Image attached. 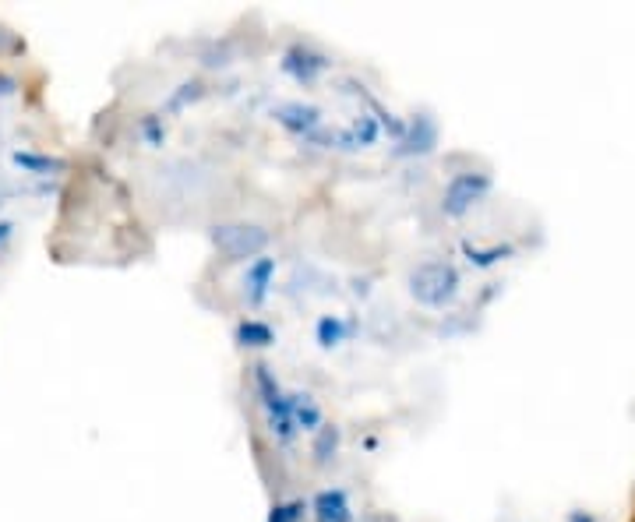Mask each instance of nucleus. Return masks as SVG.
<instances>
[{
  "label": "nucleus",
  "instance_id": "obj_13",
  "mask_svg": "<svg viewBox=\"0 0 635 522\" xmlns=\"http://www.w3.org/2000/svg\"><path fill=\"white\" fill-rule=\"evenodd\" d=\"M11 50H18V39L11 36L8 29H0V53H11Z\"/></svg>",
  "mask_w": 635,
  "mask_h": 522
},
{
  "label": "nucleus",
  "instance_id": "obj_5",
  "mask_svg": "<svg viewBox=\"0 0 635 522\" xmlns=\"http://www.w3.org/2000/svg\"><path fill=\"white\" fill-rule=\"evenodd\" d=\"M290 410H293V424H297V431L314 434L318 427H325V410L318 406V399L307 396V392H304V396H300V392H293Z\"/></svg>",
  "mask_w": 635,
  "mask_h": 522
},
{
  "label": "nucleus",
  "instance_id": "obj_12",
  "mask_svg": "<svg viewBox=\"0 0 635 522\" xmlns=\"http://www.w3.org/2000/svg\"><path fill=\"white\" fill-rule=\"evenodd\" d=\"M15 92H18V82L11 75H4V71H0V99L15 96Z\"/></svg>",
  "mask_w": 635,
  "mask_h": 522
},
{
  "label": "nucleus",
  "instance_id": "obj_11",
  "mask_svg": "<svg viewBox=\"0 0 635 522\" xmlns=\"http://www.w3.org/2000/svg\"><path fill=\"white\" fill-rule=\"evenodd\" d=\"M15 230H18V226L11 223V219H0V254L11 247V240H15Z\"/></svg>",
  "mask_w": 635,
  "mask_h": 522
},
{
  "label": "nucleus",
  "instance_id": "obj_6",
  "mask_svg": "<svg viewBox=\"0 0 635 522\" xmlns=\"http://www.w3.org/2000/svg\"><path fill=\"white\" fill-rule=\"evenodd\" d=\"M11 163L22 173H29V177H50L53 170H64V159H53L46 152H29V149L11 152Z\"/></svg>",
  "mask_w": 635,
  "mask_h": 522
},
{
  "label": "nucleus",
  "instance_id": "obj_3",
  "mask_svg": "<svg viewBox=\"0 0 635 522\" xmlns=\"http://www.w3.org/2000/svg\"><path fill=\"white\" fill-rule=\"evenodd\" d=\"M311 515L314 522H353L350 498H346V491H339V487H325V491L314 494Z\"/></svg>",
  "mask_w": 635,
  "mask_h": 522
},
{
  "label": "nucleus",
  "instance_id": "obj_2",
  "mask_svg": "<svg viewBox=\"0 0 635 522\" xmlns=\"http://www.w3.org/2000/svg\"><path fill=\"white\" fill-rule=\"evenodd\" d=\"M487 191H491V180H487L484 173H459V177H452V184L445 187V212H449V216H466Z\"/></svg>",
  "mask_w": 635,
  "mask_h": 522
},
{
  "label": "nucleus",
  "instance_id": "obj_10",
  "mask_svg": "<svg viewBox=\"0 0 635 522\" xmlns=\"http://www.w3.org/2000/svg\"><path fill=\"white\" fill-rule=\"evenodd\" d=\"M339 339H343V325H339L336 318H322V321H318V343H322L325 350L339 346Z\"/></svg>",
  "mask_w": 635,
  "mask_h": 522
},
{
  "label": "nucleus",
  "instance_id": "obj_14",
  "mask_svg": "<svg viewBox=\"0 0 635 522\" xmlns=\"http://www.w3.org/2000/svg\"><path fill=\"white\" fill-rule=\"evenodd\" d=\"M568 522H597V519H593L590 512H572L568 515Z\"/></svg>",
  "mask_w": 635,
  "mask_h": 522
},
{
  "label": "nucleus",
  "instance_id": "obj_4",
  "mask_svg": "<svg viewBox=\"0 0 635 522\" xmlns=\"http://www.w3.org/2000/svg\"><path fill=\"white\" fill-rule=\"evenodd\" d=\"M244 293H247V304H265L272 293V258H258L251 269L244 272Z\"/></svg>",
  "mask_w": 635,
  "mask_h": 522
},
{
  "label": "nucleus",
  "instance_id": "obj_7",
  "mask_svg": "<svg viewBox=\"0 0 635 522\" xmlns=\"http://www.w3.org/2000/svg\"><path fill=\"white\" fill-rule=\"evenodd\" d=\"M237 339L244 346H254V350H269L276 343V332H272L269 321H258V318H244L237 325Z\"/></svg>",
  "mask_w": 635,
  "mask_h": 522
},
{
  "label": "nucleus",
  "instance_id": "obj_1",
  "mask_svg": "<svg viewBox=\"0 0 635 522\" xmlns=\"http://www.w3.org/2000/svg\"><path fill=\"white\" fill-rule=\"evenodd\" d=\"M459 293V276L452 265L445 261H427L413 272V297L427 307H445L449 300H456Z\"/></svg>",
  "mask_w": 635,
  "mask_h": 522
},
{
  "label": "nucleus",
  "instance_id": "obj_8",
  "mask_svg": "<svg viewBox=\"0 0 635 522\" xmlns=\"http://www.w3.org/2000/svg\"><path fill=\"white\" fill-rule=\"evenodd\" d=\"M311 452H314V463H318V466H325L329 459H336V452H339V427L336 424L318 427V431H314Z\"/></svg>",
  "mask_w": 635,
  "mask_h": 522
},
{
  "label": "nucleus",
  "instance_id": "obj_9",
  "mask_svg": "<svg viewBox=\"0 0 635 522\" xmlns=\"http://www.w3.org/2000/svg\"><path fill=\"white\" fill-rule=\"evenodd\" d=\"M307 505L304 501H283V505L272 508V522H304Z\"/></svg>",
  "mask_w": 635,
  "mask_h": 522
}]
</instances>
